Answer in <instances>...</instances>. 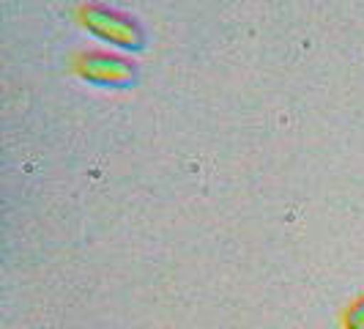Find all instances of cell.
<instances>
[{"instance_id":"6da1fadb","label":"cell","mask_w":364,"mask_h":329,"mask_svg":"<svg viewBox=\"0 0 364 329\" xmlns=\"http://www.w3.org/2000/svg\"><path fill=\"white\" fill-rule=\"evenodd\" d=\"M77 19L91 36H96L109 47H118L124 53H143L146 50L148 36L143 25L118 9H109L105 3H82L77 9Z\"/></svg>"},{"instance_id":"7a4b0ae2","label":"cell","mask_w":364,"mask_h":329,"mask_svg":"<svg viewBox=\"0 0 364 329\" xmlns=\"http://www.w3.org/2000/svg\"><path fill=\"white\" fill-rule=\"evenodd\" d=\"M74 72L85 83L99 88H132L137 83V66L124 55L115 53H80L74 61Z\"/></svg>"},{"instance_id":"3957f363","label":"cell","mask_w":364,"mask_h":329,"mask_svg":"<svg viewBox=\"0 0 364 329\" xmlns=\"http://www.w3.org/2000/svg\"><path fill=\"white\" fill-rule=\"evenodd\" d=\"M343 327L346 329H364V293L348 305L346 315H343Z\"/></svg>"}]
</instances>
